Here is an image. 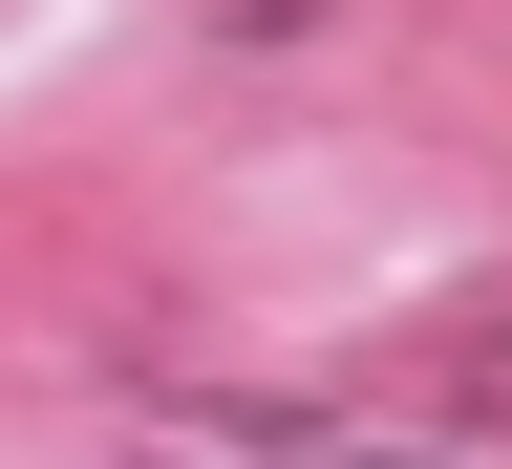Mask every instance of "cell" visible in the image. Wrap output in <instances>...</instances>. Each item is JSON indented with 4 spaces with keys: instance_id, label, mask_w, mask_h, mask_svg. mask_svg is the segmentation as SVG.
<instances>
[{
    "instance_id": "cell-1",
    "label": "cell",
    "mask_w": 512,
    "mask_h": 469,
    "mask_svg": "<svg viewBox=\"0 0 512 469\" xmlns=\"http://www.w3.org/2000/svg\"><path fill=\"white\" fill-rule=\"evenodd\" d=\"M384 427H448V448H512V299H491V320H427V363L384 384Z\"/></svg>"
}]
</instances>
